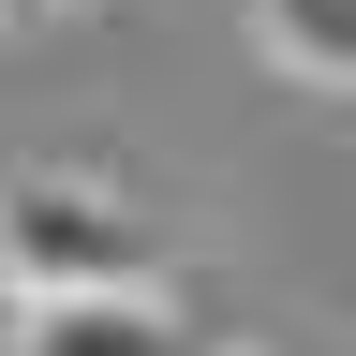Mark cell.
<instances>
[{
	"mask_svg": "<svg viewBox=\"0 0 356 356\" xmlns=\"http://www.w3.org/2000/svg\"><path fill=\"white\" fill-rule=\"evenodd\" d=\"M119 282H163V222L104 163H0V297L44 312V297H119Z\"/></svg>",
	"mask_w": 356,
	"mask_h": 356,
	"instance_id": "cell-1",
	"label": "cell"
},
{
	"mask_svg": "<svg viewBox=\"0 0 356 356\" xmlns=\"http://www.w3.org/2000/svg\"><path fill=\"white\" fill-rule=\"evenodd\" d=\"M15 356H208L178 282H119V297H44L15 312Z\"/></svg>",
	"mask_w": 356,
	"mask_h": 356,
	"instance_id": "cell-2",
	"label": "cell"
},
{
	"mask_svg": "<svg viewBox=\"0 0 356 356\" xmlns=\"http://www.w3.org/2000/svg\"><path fill=\"white\" fill-rule=\"evenodd\" d=\"M252 60L312 104H341L356 89V0H252Z\"/></svg>",
	"mask_w": 356,
	"mask_h": 356,
	"instance_id": "cell-3",
	"label": "cell"
},
{
	"mask_svg": "<svg viewBox=\"0 0 356 356\" xmlns=\"http://www.w3.org/2000/svg\"><path fill=\"white\" fill-rule=\"evenodd\" d=\"M30 15H44V0H0V44H15V30H30Z\"/></svg>",
	"mask_w": 356,
	"mask_h": 356,
	"instance_id": "cell-4",
	"label": "cell"
},
{
	"mask_svg": "<svg viewBox=\"0 0 356 356\" xmlns=\"http://www.w3.org/2000/svg\"><path fill=\"white\" fill-rule=\"evenodd\" d=\"M0 356H15V297H0Z\"/></svg>",
	"mask_w": 356,
	"mask_h": 356,
	"instance_id": "cell-5",
	"label": "cell"
},
{
	"mask_svg": "<svg viewBox=\"0 0 356 356\" xmlns=\"http://www.w3.org/2000/svg\"><path fill=\"white\" fill-rule=\"evenodd\" d=\"M222 356H267V341H222Z\"/></svg>",
	"mask_w": 356,
	"mask_h": 356,
	"instance_id": "cell-6",
	"label": "cell"
}]
</instances>
